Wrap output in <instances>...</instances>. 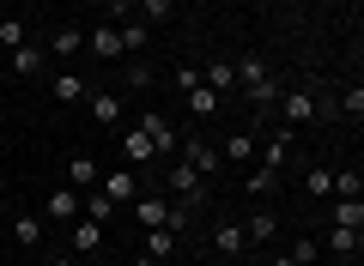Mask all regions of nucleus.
Masks as SVG:
<instances>
[{
    "label": "nucleus",
    "instance_id": "obj_1",
    "mask_svg": "<svg viewBox=\"0 0 364 266\" xmlns=\"http://www.w3.org/2000/svg\"><path fill=\"white\" fill-rule=\"evenodd\" d=\"M164 188L176 194V200H188L200 212V200H207V176H200L195 164H182V157H170V170H164Z\"/></svg>",
    "mask_w": 364,
    "mask_h": 266
},
{
    "label": "nucleus",
    "instance_id": "obj_2",
    "mask_svg": "<svg viewBox=\"0 0 364 266\" xmlns=\"http://www.w3.org/2000/svg\"><path fill=\"white\" fill-rule=\"evenodd\" d=\"M104 248V224H97V218H85L79 212L73 224H67V254H73V260H91V254Z\"/></svg>",
    "mask_w": 364,
    "mask_h": 266
},
{
    "label": "nucleus",
    "instance_id": "obj_3",
    "mask_svg": "<svg viewBox=\"0 0 364 266\" xmlns=\"http://www.w3.org/2000/svg\"><path fill=\"white\" fill-rule=\"evenodd\" d=\"M176 157H182V164H195L200 170V176H219V164H225V157H219V145H207V140H200V133H188V140H176Z\"/></svg>",
    "mask_w": 364,
    "mask_h": 266
},
{
    "label": "nucleus",
    "instance_id": "obj_4",
    "mask_svg": "<svg viewBox=\"0 0 364 266\" xmlns=\"http://www.w3.org/2000/svg\"><path fill=\"white\" fill-rule=\"evenodd\" d=\"M273 109L286 115L291 127H298V121H316V115H322V103H316V91H310V85H291V91H279V103H273Z\"/></svg>",
    "mask_w": 364,
    "mask_h": 266
},
{
    "label": "nucleus",
    "instance_id": "obj_5",
    "mask_svg": "<svg viewBox=\"0 0 364 266\" xmlns=\"http://www.w3.org/2000/svg\"><path fill=\"white\" fill-rule=\"evenodd\" d=\"M79 206H85V194H79V188H67V182H61V188H55L49 194V200H43V224H73V218H79Z\"/></svg>",
    "mask_w": 364,
    "mask_h": 266
},
{
    "label": "nucleus",
    "instance_id": "obj_6",
    "mask_svg": "<svg viewBox=\"0 0 364 266\" xmlns=\"http://www.w3.org/2000/svg\"><path fill=\"white\" fill-rule=\"evenodd\" d=\"M255 164H267V170H286L291 164V127L261 133V140H255Z\"/></svg>",
    "mask_w": 364,
    "mask_h": 266
},
{
    "label": "nucleus",
    "instance_id": "obj_7",
    "mask_svg": "<svg viewBox=\"0 0 364 266\" xmlns=\"http://www.w3.org/2000/svg\"><path fill=\"white\" fill-rule=\"evenodd\" d=\"M97 194H104L109 206H134V194H140V176L122 164V170H109V176H97Z\"/></svg>",
    "mask_w": 364,
    "mask_h": 266
},
{
    "label": "nucleus",
    "instance_id": "obj_8",
    "mask_svg": "<svg viewBox=\"0 0 364 266\" xmlns=\"http://www.w3.org/2000/svg\"><path fill=\"white\" fill-rule=\"evenodd\" d=\"M85 55H97V61H128V49H122V31L116 25H97V31H85Z\"/></svg>",
    "mask_w": 364,
    "mask_h": 266
},
{
    "label": "nucleus",
    "instance_id": "obj_9",
    "mask_svg": "<svg viewBox=\"0 0 364 266\" xmlns=\"http://www.w3.org/2000/svg\"><path fill=\"white\" fill-rule=\"evenodd\" d=\"M164 218H170V200H164V194H134V224H140V230H158Z\"/></svg>",
    "mask_w": 364,
    "mask_h": 266
},
{
    "label": "nucleus",
    "instance_id": "obj_10",
    "mask_svg": "<svg viewBox=\"0 0 364 266\" xmlns=\"http://www.w3.org/2000/svg\"><path fill=\"white\" fill-rule=\"evenodd\" d=\"M49 91H55V103H61V109H67V103H85V79H79L73 73V67H55V79H49Z\"/></svg>",
    "mask_w": 364,
    "mask_h": 266
},
{
    "label": "nucleus",
    "instance_id": "obj_11",
    "mask_svg": "<svg viewBox=\"0 0 364 266\" xmlns=\"http://www.w3.org/2000/svg\"><path fill=\"white\" fill-rule=\"evenodd\" d=\"M13 55V73L18 79H37L43 67H49V49H43V43H18V49H6Z\"/></svg>",
    "mask_w": 364,
    "mask_h": 266
},
{
    "label": "nucleus",
    "instance_id": "obj_12",
    "mask_svg": "<svg viewBox=\"0 0 364 266\" xmlns=\"http://www.w3.org/2000/svg\"><path fill=\"white\" fill-rule=\"evenodd\" d=\"M207 242H213V254H225V260H237V254L249 248L243 224H213V230H207Z\"/></svg>",
    "mask_w": 364,
    "mask_h": 266
},
{
    "label": "nucleus",
    "instance_id": "obj_13",
    "mask_svg": "<svg viewBox=\"0 0 364 266\" xmlns=\"http://www.w3.org/2000/svg\"><path fill=\"white\" fill-rule=\"evenodd\" d=\"M97 176H104V164H97V157H67V188H79V194H91L97 188Z\"/></svg>",
    "mask_w": 364,
    "mask_h": 266
},
{
    "label": "nucleus",
    "instance_id": "obj_14",
    "mask_svg": "<svg viewBox=\"0 0 364 266\" xmlns=\"http://www.w3.org/2000/svg\"><path fill=\"white\" fill-rule=\"evenodd\" d=\"M140 133L152 140V152H158V157H164V152H176V127H170L158 109H152V115H140Z\"/></svg>",
    "mask_w": 364,
    "mask_h": 266
},
{
    "label": "nucleus",
    "instance_id": "obj_15",
    "mask_svg": "<svg viewBox=\"0 0 364 266\" xmlns=\"http://www.w3.org/2000/svg\"><path fill=\"white\" fill-rule=\"evenodd\" d=\"M85 109H91V121L116 127L122 121V91H85Z\"/></svg>",
    "mask_w": 364,
    "mask_h": 266
},
{
    "label": "nucleus",
    "instance_id": "obj_16",
    "mask_svg": "<svg viewBox=\"0 0 364 266\" xmlns=\"http://www.w3.org/2000/svg\"><path fill=\"white\" fill-rule=\"evenodd\" d=\"M43 49H49L55 61H73V55H85V31H73V25H61V31H55L49 43H43Z\"/></svg>",
    "mask_w": 364,
    "mask_h": 266
},
{
    "label": "nucleus",
    "instance_id": "obj_17",
    "mask_svg": "<svg viewBox=\"0 0 364 266\" xmlns=\"http://www.w3.org/2000/svg\"><path fill=\"white\" fill-rule=\"evenodd\" d=\"M255 140H261V133H225L219 157H225V164H255Z\"/></svg>",
    "mask_w": 364,
    "mask_h": 266
},
{
    "label": "nucleus",
    "instance_id": "obj_18",
    "mask_svg": "<svg viewBox=\"0 0 364 266\" xmlns=\"http://www.w3.org/2000/svg\"><path fill=\"white\" fill-rule=\"evenodd\" d=\"M243 188H249V200H273V194H279V170L255 164V170H249V182H243Z\"/></svg>",
    "mask_w": 364,
    "mask_h": 266
},
{
    "label": "nucleus",
    "instance_id": "obj_19",
    "mask_svg": "<svg viewBox=\"0 0 364 266\" xmlns=\"http://www.w3.org/2000/svg\"><path fill=\"white\" fill-rule=\"evenodd\" d=\"M122 157H128V170H140V164H152V140H146V133H140V127H134V133H122Z\"/></svg>",
    "mask_w": 364,
    "mask_h": 266
},
{
    "label": "nucleus",
    "instance_id": "obj_20",
    "mask_svg": "<svg viewBox=\"0 0 364 266\" xmlns=\"http://www.w3.org/2000/svg\"><path fill=\"white\" fill-rule=\"evenodd\" d=\"M182 97H188V109H195L200 121H213V115L225 109V97H219V91H213V85H195V91H182Z\"/></svg>",
    "mask_w": 364,
    "mask_h": 266
},
{
    "label": "nucleus",
    "instance_id": "obj_21",
    "mask_svg": "<svg viewBox=\"0 0 364 266\" xmlns=\"http://www.w3.org/2000/svg\"><path fill=\"white\" fill-rule=\"evenodd\" d=\"M231 67H237V91H249V85L267 79V61H261V55H231Z\"/></svg>",
    "mask_w": 364,
    "mask_h": 266
},
{
    "label": "nucleus",
    "instance_id": "obj_22",
    "mask_svg": "<svg viewBox=\"0 0 364 266\" xmlns=\"http://www.w3.org/2000/svg\"><path fill=\"white\" fill-rule=\"evenodd\" d=\"M358 242H364V230H340V224H328V242H322V248L340 254V260H352V254H358Z\"/></svg>",
    "mask_w": 364,
    "mask_h": 266
},
{
    "label": "nucleus",
    "instance_id": "obj_23",
    "mask_svg": "<svg viewBox=\"0 0 364 266\" xmlns=\"http://www.w3.org/2000/svg\"><path fill=\"white\" fill-rule=\"evenodd\" d=\"M243 236L255 242V248H267V242L279 236V218H273V212H255V218H249V224H243Z\"/></svg>",
    "mask_w": 364,
    "mask_h": 266
},
{
    "label": "nucleus",
    "instance_id": "obj_24",
    "mask_svg": "<svg viewBox=\"0 0 364 266\" xmlns=\"http://www.w3.org/2000/svg\"><path fill=\"white\" fill-rule=\"evenodd\" d=\"M13 236H18V242H25V248H37V242H43V236H49V224H43V218H37V212H18V218H13Z\"/></svg>",
    "mask_w": 364,
    "mask_h": 266
},
{
    "label": "nucleus",
    "instance_id": "obj_25",
    "mask_svg": "<svg viewBox=\"0 0 364 266\" xmlns=\"http://www.w3.org/2000/svg\"><path fill=\"white\" fill-rule=\"evenodd\" d=\"M328 224H340V230H364V200H334Z\"/></svg>",
    "mask_w": 364,
    "mask_h": 266
},
{
    "label": "nucleus",
    "instance_id": "obj_26",
    "mask_svg": "<svg viewBox=\"0 0 364 266\" xmlns=\"http://www.w3.org/2000/svg\"><path fill=\"white\" fill-rule=\"evenodd\" d=\"M304 194H310V200H328V194H334V170H328V164L304 170Z\"/></svg>",
    "mask_w": 364,
    "mask_h": 266
},
{
    "label": "nucleus",
    "instance_id": "obj_27",
    "mask_svg": "<svg viewBox=\"0 0 364 266\" xmlns=\"http://www.w3.org/2000/svg\"><path fill=\"white\" fill-rule=\"evenodd\" d=\"M116 31H122V49L128 55H140L146 43H152V25H146V18H128V25H116Z\"/></svg>",
    "mask_w": 364,
    "mask_h": 266
},
{
    "label": "nucleus",
    "instance_id": "obj_28",
    "mask_svg": "<svg viewBox=\"0 0 364 266\" xmlns=\"http://www.w3.org/2000/svg\"><path fill=\"white\" fill-rule=\"evenodd\" d=\"M279 91H286V85H279V79H273V73H267V79H261V85H249V91H243V97H249V103H255V109H273V103H279Z\"/></svg>",
    "mask_w": 364,
    "mask_h": 266
},
{
    "label": "nucleus",
    "instance_id": "obj_29",
    "mask_svg": "<svg viewBox=\"0 0 364 266\" xmlns=\"http://www.w3.org/2000/svg\"><path fill=\"white\" fill-rule=\"evenodd\" d=\"M146 254H152V260H170V254H176V236H170L164 224H158V230H146Z\"/></svg>",
    "mask_w": 364,
    "mask_h": 266
},
{
    "label": "nucleus",
    "instance_id": "obj_30",
    "mask_svg": "<svg viewBox=\"0 0 364 266\" xmlns=\"http://www.w3.org/2000/svg\"><path fill=\"white\" fill-rule=\"evenodd\" d=\"M364 194V176L358 170H334V200H358Z\"/></svg>",
    "mask_w": 364,
    "mask_h": 266
},
{
    "label": "nucleus",
    "instance_id": "obj_31",
    "mask_svg": "<svg viewBox=\"0 0 364 266\" xmlns=\"http://www.w3.org/2000/svg\"><path fill=\"white\" fill-rule=\"evenodd\" d=\"M200 85H213V91H219V97H225V91L237 85V67H231V61H213V67H207V79H200Z\"/></svg>",
    "mask_w": 364,
    "mask_h": 266
},
{
    "label": "nucleus",
    "instance_id": "obj_32",
    "mask_svg": "<svg viewBox=\"0 0 364 266\" xmlns=\"http://www.w3.org/2000/svg\"><path fill=\"white\" fill-rule=\"evenodd\" d=\"M170 13H176V0H140V18H146V25H170Z\"/></svg>",
    "mask_w": 364,
    "mask_h": 266
},
{
    "label": "nucleus",
    "instance_id": "obj_33",
    "mask_svg": "<svg viewBox=\"0 0 364 266\" xmlns=\"http://www.w3.org/2000/svg\"><path fill=\"white\" fill-rule=\"evenodd\" d=\"M291 260H298V266H316V260H322V242H316V236H298V242H291Z\"/></svg>",
    "mask_w": 364,
    "mask_h": 266
},
{
    "label": "nucleus",
    "instance_id": "obj_34",
    "mask_svg": "<svg viewBox=\"0 0 364 266\" xmlns=\"http://www.w3.org/2000/svg\"><path fill=\"white\" fill-rule=\"evenodd\" d=\"M122 73H128V85H134V91H146V85H152V67H146L140 55H128V61H122Z\"/></svg>",
    "mask_w": 364,
    "mask_h": 266
},
{
    "label": "nucleus",
    "instance_id": "obj_35",
    "mask_svg": "<svg viewBox=\"0 0 364 266\" xmlns=\"http://www.w3.org/2000/svg\"><path fill=\"white\" fill-rule=\"evenodd\" d=\"M0 43H6V49H18V43H31L25 18H0Z\"/></svg>",
    "mask_w": 364,
    "mask_h": 266
},
{
    "label": "nucleus",
    "instance_id": "obj_36",
    "mask_svg": "<svg viewBox=\"0 0 364 266\" xmlns=\"http://www.w3.org/2000/svg\"><path fill=\"white\" fill-rule=\"evenodd\" d=\"M340 109L358 121V115H364V85H346V91H340Z\"/></svg>",
    "mask_w": 364,
    "mask_h": 266
},
{
    "label": "nucleus",
    "instance_id": "obj_37",
    "mask_svg": "<svg viewBox=\"0 0 364 266\" xmlns=\"http://www.w3.org/2000/svg\"><path fill=\"white\" fill-rule=\"evenodd\" d=\"M128 18H140V13H134V0H109V18H104V25H128Z\"/></svg>",
    "mask_w": 364,
    "mask_h": 266
},
{
    "label": "nucleus",
    "instance_id": "obj_38",
    "mask_svg": "<svg viewBox=\"0 0 364 266\" xmlns=\"http://www.w3.org/2000/svg\"><path fill=\"white\" fill-rule=\"evenodd\" d=\"M200 85V67H176V91H195Z\"/></svg>",
    "mask_w": 364,
    "mask_h": 266
},
{
    "label": "nucleus",
    "instance_id": "obj_39",
    "mask_svg": "<svg viewBox=\"0 0 364 266\" xmlns=\"http://www.w3.org/2000/svg\"><path fill=\"white\" fill-rule=\"evenodd\" d=\"M43 266H79V260H73V254H49V260H43Z\"/></svg>",
    "mask_w": 364,
    "mask_h": 266
},
{
    "label": "nucleus",
    "instance_id": "obj_40",
    "mask_svg": "<svg viewBox=\"0 0 364 266\" xmlns=\"http://www.w3.org/2000/svg\"><path fill=\"white\" fill-rule=\"evenodd\" d=\"M134 266H164V260H152V254H134Z\"/></svg>",
    "mask_w": 364,
    "mask_h": 266
},
{
    "label": "nucleus",
    "instance_id": "obj_41",
    "mask_svg": "<svg viewBox=\"0 0 364 266\" xmlns=\"http://www.w3.org/2000/svg\"><path fill=\"white\" fill-rule=\"evenodd\" d=\"M267 266H298V260H291V254H273V260Z\"/></svg>",
    "mask_w": 364,
    "mask_h": 266
},
{
    "label": "nucleus",
    "instance_id": "obj_42",
    "mask_svg": "<svg viewBox=\"0 0 364 266\" xmlns=\"http://www.w3.org/2000/svg\"><path fill=\"white\" fill-rule=\"evenodd\" d=\"M79 266H104V260H97V254H91V260H79Z\"/></svg>",
    "mask_w": 364,
    "mask_h": 266
},
{
    "label": "nucleus",
    "instance_id": "obj_43",
    "mask_svg": "<svg viewBox=\"0 0 364 266\" xmlns=\"http://www.w3.org/2000/svg\"><path fill=\"white\" fill-rule=\"evenodd\" d=\"M0 127H6V103H0Z\"/></svg>",
    "mask_w": 364,
    "mask_h": 266
},
{
    "label": "nucleus",
    "instance_id": "obj_44",
    "mask_svg": "<svg viewBox=\"0 0 364 266\" xmlns=\"http://www.w3.org/2000/svg\"><path fill=\"white\" fill-rule=\"evenodd\" d=\"M340 266H358V260H340Z\"/></svg>",
    "mask_w": 364,
    "mask_h": 266
}]
</instances>
